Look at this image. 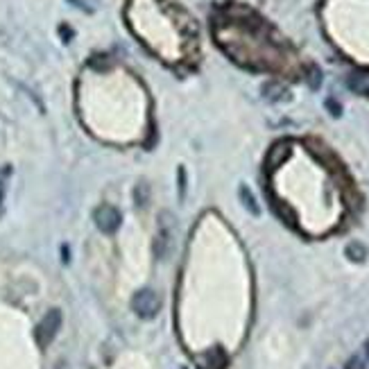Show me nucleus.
<instances>
[{
	"label": "nucleus",
	"mask_w": 369,
	"mask_h": 369,
	"mask_svg": "<svg viewBox=\"0 0 369 369\" xmlns=\"http://www.w3.org/2000/svg\"><path fill=\"white\" fill-rule=\"evenodd\" d=\"M131 310H134L140 319H154L156 313L161 310L159 293H154V290H150V288L138 290V293L134 295V299H131Z\"/></svg>",
	"instance_id": "f257e3e1"
},
{
	"label": "nucleus",
	"mask_w": 369,
	"mask_h": 369,
	"mask_svg": "<svg viewBox=\"0 0 369 369\" xmlns=\"http://www.w3.org/2000/svg\"><path fill=\"white\" fill-rule=\"evenodd\" d=\"M59 328H61V313H59L57 308H52V310L45 313L43 319L36 324L34 340H36L39 347H41V349L48 347V344L54 340V337H57Z\"/></svg>",
	"instance_id": "f03ea898"
},
{
	"label": "nucleus",
	"mask_w": 369,
	"mask_h": 369,
	"mask_svg": "<svg viewBox=\"0 0 369 369\" xmlns=\"http://www.w3.org/2000/svg\"><path fill=\"white\" fill-rule=\"evenodd\" d=\"M172 238H175V229H172V218L170 213H161L159 218V229H156L154 238V254L159 261H166L170 249H172Z\"/></svg>",
	"instance_id": "7ed1b4c3"
},
{
	"label": "nucleus",
	"mask_w": 369,
	"mask_h": 369,
	"mask_svg": "<svg viewBox=\"0 0 369 369\" xmlns=\"http://www.w3.org/2000/svg\"><path fill=\"white\" fill-rule=\"evenodd\" d=\"M93 222H96V226L102 233H116L123 222V215L112 204H102V207L93 211Z\"/></svg>",
	"instance_id": "20e7f679"
},
{
	"label": "nucleus",
	"mask_w": 369,
	"mask_h": 369,
	"mask_svg": "<svg viewBox=\"0 0 369 369\" xmlns=\"http://www.w3.org/2000/svg\"><path fill=\"white\" fill-rule=\"evenodd\" d=\"M290 156V143H279V145H274L272 147V152L268 156V168H277L279 163H284L286 159Z\"/></svg>",
	"instance_id": "39448f33"
},
{
	"label": "nucleus",
	"mask_w": 369,
	"mask_h": 369,
	"mask_svg": "<svg viewBox=\"0 0 369 369\" xmlns=\"http://www.w3.org/2000/svg\"><path fill=\"white\" fill-rule=\"evenodd\" d=\"M263 96L268 100H281L286 96V89L281 84H277V82H268L263 86Z\"/></svg>",
	"instance_id": "423d86ee"
},
{
	"label": "nucleus",
	"mask_w": 369,
	"mask_h": 369,
	"mask_svg": "<svg viewBox=\"0 0 369 369\" xmlns=\"http://www.w3.org/2000/svg\"><path fill=\"white\" fill-rule=\"evenodd\" d=\"M134 200H136V207H147V202H150V186H147L145 182H140L136 186V191H134Z\"/></svg>",
	"instance_id": "0eeeda50"
},
{
	"label": "nucleus",
	"mask_w": 369,
	"mask_h": 369,
	"mask_svg": "<svg viewBox=\"0 0 369 369\" xmlns=\"http://www.w3.org/2000/svg\"><path fill=\"white\" fill-rule=\"evenodd\" d=\"M240 200L245 202V207L252 211V213H258V207H256V202H254V198H252V193H249L245 186L240 188Z\"/></svg>",
	"instance_id": "6e6552de"
},
{
	"label": "nucleus",
	"mask_w": 369,
	"mask_h": 369,
	"mask_svg": "<svg viewBox=\"0 0 369 369\" xmlns=\"http://www.w3.org/2000/svg\"><path fill=\"white\" fill-rule=\"evenodd\" d=\"M347 254H349L351 261H363V258H365V247L358 245V242H353V245H349Z\"/></svg>",
	"instance_id": "1a4fd4ad"
},
{
	"label": "nucleus",
	"mask_w": 369,
	"mask_h": 369,
	"mask_svg": "<svg viewBox=\"0 0 369 369\" xmlns=\"http://www.w3.org/2000/svg\"><path fill=\"white\" fill-rule=\"evenodd\" d=\"M319 84H321V73L313 66L310 68V89H319Z\"/></svg>",
	"instance_id": "9d476101"
},
{
	"label": "nucleus",
	"mask_w": 369,
	"mask_h": 369,
	"mask_svg": "<svg viewBox=\"0 0 369 369\" xmlns=\"http://www.w3.org/2000/svg\"><path fill=\"white\" fill-rule=\"evenodd\" d=\"M344 369H365V363H363V360H360V358H351Z\"/></svg>",
	"instance_id": "9b49d317"
},
{
	"label": "nucleus",
	"mask_w": 369,
	"mask_h": 369,
	"mask_svg": "<svg viewBox=\"0 0 369 369\" xmlns=\"http://www.w3.org/2000/svg\"><path fill=\"white\" fill-rule=\"evenodd\" d=\"M365 349H367V356H369V342H367V347H365Z\"/></svg>",
	"instance_id": "f8f14e48"
}]
</instances>
